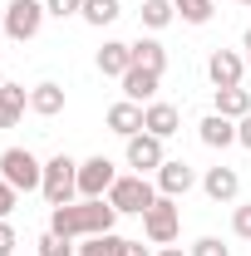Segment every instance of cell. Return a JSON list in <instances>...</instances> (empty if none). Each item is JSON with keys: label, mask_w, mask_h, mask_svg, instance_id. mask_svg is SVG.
Wrapping results in <instances>:
<instances>
[{"label": "cell", "mask_w": 251, "mask_h": 256, "mask_svg": "<svg viewBox=\"0 0 251 256\" xmlns=\"http://www.w3.org/2000/svg\"><path fill=\"white\" fill-rule=\"evenodd\" d=\"M178 124H182V114H178L172 104H158L153 98V104L143 108V133H153V138H162V143L178 133Z\"/></svg>", "instance_id": "12"}, {"label": "cell", "mask_w": 251, "mask_h": 256, "mask_svg": "<svg viewBox=\"0 0 251 256\" xmlns=\"http://www.w3.org/2000/svg\"><path fill=\"white\" fill-rule=\"evenodd\" d=\"M108 202L118 207V217H143V212L158 202V182H148L143 172H133V178H118V182L108 188Z\"/></svg>", "instance_id": "3"}, {"label": "cell", "mask_w": 251, "mask_h": 256, "mask_svg": "<svg viewBox=\"0 0 251 256\" xmlns=\"http://www.w3.org/2000/svg\"><path fill=\"white\" fill-rule=\"evenodd\" d=\"M158 256H192V252H182V246H162Z\"/></svg>", "instance_id": "33"}, {"label": "cell", "mask_w": 251, "mask_h": 256, "mask_svg": "<svg viewBox=\"0 0 251 256\" xmlns=\"http://www.w3.org/2000/svg\"><path fill=\"white\" fill-rule=\"evenodd\" d=\"M15 207H20V192H15L10 182H5V178H0V217L10 222V212H15Z\"/></svg>", "instance_id": "28"}, {"label": "cell", "mask_w": 251, "mask_h": 256, "mask_svg": "<svg viewBox=\"0 0 251 256\" xmlns=\"http://www.w3.org/2000/svg\"><path fill=\"white\" fill-rule=\"evenodd\" d=\"M133 64H143V69L162 74V69H168V50H162V40H153V34L138 40V44H133Z\"/></svg>", "instance_id": "20"}, {"label": "cell", "mask_w": 251, "mask_h": 256, "mask_svg": "<svg viewBox=\"0 0 251 256\" xmlns=\"http://www.w3.org/2000/svg\"><path fill=\"white\" fill-rule=\"evenodd\" d=\"M207 79H212L217 89H242V79H246V54H236V50H212Z\"/></svg>", "instance_id": "8"}, {"label": "cell", "mask_w": 251, "mask_h": 256, "mask_svg": "<svg viewBox=\"0 0 251 256\" xmlns=\"http://www.w3.org/2000/svg\"><path fill=\"white\" fill-rule=\"evenodd\" d=\"M202 192H207L212 202H236V192H242V172L226 168V162H222V168H207V172H202Z\"/></svg>", "instance_id": "11"}, {"label": "cell", "mask_w": 251, "mask_h": 256, "mask_svg": "<svg viewBox=\"0 0 251 256\" xmlns=\"http://www.w3.org/2000/svg\"><path fill=\"white\" fill-rule=\"evenodd\" d=\"M0 256H15V226L0 217Z\"/></svg>", "instance_id": "30"}, {"label": "cell", "mask_w": 251, "mask_h": 256, "mask_svg": "<svg viewBox=\"0 0 251 256\" xmlns=\"http://www.w3.org/2000/svg\"><path fill=\"white\" fill-rule=\"evenodd\" d=\"M143 30H168L172 20H178V10H172V0H143Z\"/></svg>", "instance_id": "22"}, {"label": "cell", "mask_w": 251, "mask_h": 256, "mask_svg": "<svg viewBox=\"0 0 251 256\" xmlns=\"http://www.w3.org/2000/svg\"><path fill=\"white\" fill-rule=\"evenodd\" d=\"M128 69H133V44L108 40V44L98 50V74H104V79H124Z\"/></svg>", "instance_id": "13"}, {"label": "cell", "mask_w": 251, "mask_h": 256, "mask_svg": "<svg viewBox=\"0 0 251 256\" xmlns=\"http://www.w3.org/2000/svg\"><path fill=\"white\" fill-rule=\"evenodd\" d=\"M79 256H124V236H118V232H104V236H84Z\"/></svg>", "instance_id": "23"}, {"label": "cell", "mask_w": 251, "mask_h": 256, "mask_svg": "<svg viewBox=\"0 0 251 256\" xmlns=\"http://www.w3.org/2000/svg\"><path fill=\"white\" fill-rule=\"evenodd\" d=\"M40 192H44V202L50 207H64V202H74L79 197V162L74 158H50L44 162V182H40Z\"/></svg>", "instance_id": "4"}, {"label": "cell", "mask_w": 251, "mask_h": 256, "mask_svg": "<svg viewBox=\"0 0 251 256\" xmlns=\"http://www.w3.org/2000/svg\"><path fill=\"white\" fill-rule=\"evenodd\" d=\"M158 84H162V74L143 69V64H133V69L124 74V98H133V104H153Z\"/></svg>", "instance_id": "14"}, {"label": "cell", "mask_w": 251, "mask_h": 256, "mask_svg": "<svg viewBox=\"0 0 251 256\" xmlns=\"http://www.w3.org/2000/svg\"><path fill=\"white\" fill-rule=\"evenodd\" d=\"M172 10H178V20H188V25H207V20H212V0H172Z\"/></svg>", "instance_id": "24"}, {"label": "cell", "mask_w": 251, "mask_h": 256, "mask_svg": "<svg viewBox=\"0 0 251 256\" xmlns=\"http://www.w3.org/2000/svg\"><path fill=\"white\" fill-rule=\"evenodd\" d=\"M153 178H158V192H162V197H188V192L197 188V168L182 162V158H168Z\"/></svg>", "instance_id": "10"}, {"label": "cell", "mask_w": 251, "mask_h": 256, "mask_svg": "<svg viewBox=\"0 0 251 256\" xmlns=\"http://www.w3.org/2000/svg\"><path fill=\"white\" fill-rule=\"evenodd\" d=\"M118 222V207L108 197H79V202H64L50 207V232L64 242H84V236H104Z\"/></svg>", "instance_id": "1"}, {"label": "cell", "mask_w": 251, "mask_h": 256, "mask_svg": "<svg viewBox=\"0 0 251 256\" xmlns=\"http://www.w3.org/2000/svg\"><path fill=\"white\" fill-rule=\"evenodd\" d=\"M25 108H30V89L5 79V89H0V128H15L25 118Z\"/></svg>", "instance_id": "16"}, {"label": "cell", "mask_w": 251, "mask_h": 256, "mask_svg": "<svg viewBox=\"0 0 251 256\" xmlns=\"http://www.w3.org/2000/svg\"><path fill=\"white\" fill-rule=\"evenodd\" d=\"M118 15H124V5H118V0H84V15H79V20H84V25H94V30H104V25H114Z\"/></svg>", "instance_id": "21"}, {"label": "cell", "mask_w": 251, "mask_h": 256, "mask_svg": "<svg viewBox=\"0 0 251 256\" xmlns=\"http://www.w3.org/2000/svg\"><path fill=\"white\" fill-rule=\"evenodd\" d=\"M108 133H118V138H133V133H143V104H133V98H118V104L108 108Z\"/></svg>", "instance_id": "15"}, {"label": "cell", "mask_w": 251, "mask_h": 256, "mask_svg": "<svg viewBox=\"0 0 251 256\" xmlns=\"http://www.w3.org/2000/svg\"><path fill=\"white\" fill-rule=\"evenodd\" d=\"M0 178L15 192H34L44 182V162L34 158L30 148H5V153H0Z\"/></svg>", "instance_id": "5"}, {"label": "cell", "mask_w": 251, "mask_h": 256, "mask_svg": "<svg viewBox=\"0 0 251 256\" xmlns=\"http://www.w3.org/2000/svg\"><path fill=\"white\" fill-rule=\"evenodd\" d=\"M128 143V168L133 172H158L162 162H168V153H162V138H153V133H133V138H124Z\"/></svg>", "instance_id": "9"}, {"label": "cell", "mask_w": 251, "mask_h": 256, "mask_svg": "<svg viewBox=\"0 0 251 256\" xmlns=\"http://www.w3.org/2000/svg\"><path fill=\"white\" fill-rule=\"evenodd\" d=\"M0 40H5V20H0Z\"/></svg>", "instance_id": "35"}, {"label": "cell", "mask_w": 251, "mask_h": 256, "mask_svg": "<svg viewBox=\"0 0 251 256\" xmlns=\"http://www.w3.org/2000/svg\"><path fill=\"white\" fill-rule=\"evenodd\" d=\"M118 182V168L104 158H84L79 162V197H108V188Z\"/></svg>", "instance_id": "7"}, {"label": "cell", "mask_w": 251, "mask_h": 256, "mask_svg": "<svg viewBox=\"0 0 251 256\" xmlns=\"http://www.w3.org/2000/svg\"><path fill=\"white\" fill-rule=\"evenodd\" d=\"M0 89H5V74H0Z\"/></svg>", "instance_id": "36"}, {"label": "cell", "mask_w": 251, "mask_h": 256, "mask_svg": "<svg viewBox=\"0 0 251 256\" xmlns=\"http://www.w3.org/2000/svg\"><path fill=\"white\" fill-rule=\"evenodd\" d=\"M124 256H153V252H148L143 242H124Z\"/></svg>", "instance_id": "32"}, {"label": "cell", "mask_w": 251, "mask_h": 256, "mask_svg": "<svg viewBox=\"0 0 251 256\" xmlns=\"http://www.w3.org/2000/svg\"><path fill=\"white\" fill-rule=\"evenodd\" d=\"M232 232H236L242 242H251V202H246V207H236V212H232Z\"/></svg>", "instance_id": "27"}, {"label": "cell", "mask_w": 251, "mask_h": 256, "mask_svg": "<svg viewBox=\"0 0 251 256\" xmlns=\"http://www.w3.org/2000/svg\"><path fill=\"white\" fill-rule=\"evenodd\" d=\"M197 133H202V143H207V148H232V143H236V124H232V118H222V114H207V118L197 124Z\"/></svg>", "instance_id": "18"}, {"label": "cell", "mask_w": 251, "mask_h": 256, "mask_svg": "<svg viewBox=\"0 0 251 256\" xmlns=\"http://www.w3.org/2000/svg\"><path fill=\"white\" fill-rule=\"evenodd\" d=\"M178 232H182V207H178V197H162V192H158V202L143 212V236H148L153 246H172Z\"/></svg>", "instance_id": "2"}, {"label": "cell", "mask_w": 251, "mask_h": 256, "mask_svg": "<svg viewBox=\"0 0 251 256\" xmlns=\"http://www.w3.org/2000/svg\"><path fill=\"white\" fill-rule=\"evenodd\" d=\"M192 256H232V252L222 246L217 236H202V242H192Z\"/></svg>", "instance_id": "29"}, {"label": "cell", "mask_w": 251, "mask_h": 256, "mask_svg": "<svg viewBox=\"0 0 251 256\" xmlns=\"http://www.w3.org/2000/svg\"><path fill=\"white\" fill-rule=\"evenodd\" d=\"M34 256H79V246H74V242H64V236H54V232H44Z\"/></svg>", "instance_id": "25"}, {"label": "cell", "mask_w": 251, "mask_h": 256, "mask_svg": "<svg viewBox=\"0 0 251 256\" xmlns=\"http://www.w3.org/2000/svg\"><path fill=\"white\" fill-rule=\"evenodd\" d=\"M44 10L54 20H69V15H84V0H44Z\"/></svg>", "instance_id": "26"}, {"label": "cell", "mask_w": 251, "mask_h": 256, "mask_svg": "<svg viewBox=\"0 0 251 256\" xmlns=\"http://www.w3.org/2000/svg\"><path fill=\"white\" fill-rule=\"evenodd\" d=\"M236 5H251V0H236Z\"/></svg>", "instance_id": "37"}, {"label": "cell", "mask_w": 251, "mask_h": 256, "mask_svg": "<svg viewBox=\"0 0 251 256\" xmlns=\"http://www.w3.org/2000/svg\"><path fill=\"white\" fill-rule=\"evenodd\" d=\"M44 0H10L5 10H0V20H5V40H34V34L44 30Z\"/></svg>", "instance_id": "6"}, {"label": "cell", "mask_w": 251, "mask_h": 256, "mask_svg": "<svg viewBox=\"0 0 251 256\" xmlns=\"http://www.w3.org/2000/svg\"><path fill=\"white\" fill-rule=\"evenodd\" d=\"M217 114L232 118V124H242L251 114V89H217Z\"/></svg>", "instance_id": "19"}, {"label": "cell", "mask_w": 251, "mask_h": 256, "mask_svg": "<svg viewBox=\"0 0 251 256\" xmlns=\"http://www.w3.org/2000/svg\"><path fill=\"white\" fill-rule=\"evenodd\" d=\"M30 114H40V118H54V114H64V84H54V79L34 84V89H30Z\"/></svg>", "instance_id": "17"}, {"label": "cell", "mask_w": 251, "mask_h": 256, "mask_svg": "<svg viewBox=\"0 0 251 256\" xmlns=\"http://www.w3.org/2000/svg\"><path fill=\"white\" fill-rule=\"evenodd\" d=\"M236 143H242V148H251V114L236 124Z\"/></svg>", "instance_id": "31"}, {"label": "cell", "mask_w": 251, "mask_h": 256, "mask_svg": "<svg viewBox=\"0 0 251 256\" xmlns=\"http://www.w3.org/2000/svg\"><path fill=\"white\" fill-rule=\"evenodd\" d=\"M242 44H246V69H251V30H246V40H242Z\"/></svg>", "instance_id": "34"}]
</instances>
